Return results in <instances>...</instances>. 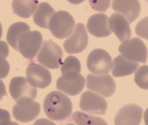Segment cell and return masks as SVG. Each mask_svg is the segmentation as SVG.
I'll list each match as a JSON object with an SVG mask.
<instances>
[{
  "mask_svg": "<svg viewBox=\"0 0 148 125\" xmlns=\"http://www.w3.org/2000/svg\"><path fill=\"white\" fill-rule=\"evenodd\" d=\"M43 107L46 115L53 121H63L73 112L70 98L60 91L51 92L44 100Z\"/></svg>",
  "mask_w": 148,
  "mask_h": 125,
  "instance_id": "1",
  "label": "cell"
},
{
  "mask_svg": "<svg viewBox=\"0 0 148 125\" xmlns=\"http://www.w3.org/2000/svg\"><path fill=\"white\" fill-rule=\"evenodd\" d=\"M75 20L68 12L60 10L56 12L49 21V29L57 39H66L73 32Z\"/></svg>",
  "mask_w": 148,
  "mask_h": 125,
  "instance_id": "2",
  "label": "cell"
},
{
  "mask_svg": "<svg viewBox=\"0 0 148 125\" xmlns=\"http://www.w3.org/2000/svg\"><path fill=\"white\" fill-rule=\"evenodd\" d=\"M62 50L51 40L43 42L37 55V61L49 69H58L62 65Z\"/></svg>",
  "mask_w": 148,
  "mask_h": 125,
  "instance_id": "3",
  "label": "cell"
},
{
  "mask_svg": "<svg viewBox=\"0 0 148 125\" xmlns=\"http://www.w3.org/2000/svg\"><path fill=\"white\" fill-rule=\"evenodd\" d=\"M42 43L43 37L39 31L25 32L18 37V51L25 58L32 60L39 53Z\"/></svg>",
  "mask_w": 148,
  "mask_h": 125,
  "instance_id": "4",
  "label": "cell"
},
{
  "mask_svg": "<svg viewBox=\"0 0 148 125\" xmlns=\"http://www.w3.org/2000/svg\"><path fill=\"white\" fill-rule=\"evenodd\" d=\"M120 53L130 61L146 63L147 60V48L140 38L129 39L119 46Z\"/></svg>",
  "mask_w": 148,
  "mask_h": 125,
  "instance_id": "5",
  "label": "cell"
},
{
  "mask_svg": "<svg viewBox=\"0 0 148 125\" xmlns=\"http://www.w3.org/2000/svg\"><path fill=\"white\" fill-rule=\"evenodd\" d=\"M87 66L89 72L95 75L108 74L113 66L110 55L105 50L95 49L92 51L87 59Z\"/></svg>",
  "mask_w": 148,
  "mask_h": 125,
  "instance_id": "6",
  "label": "cell"
},
{
  "mask_svg": "<svg viewBox=\"0 0 148 125\" xmlns=\"http://www.w3.org/2000/svg\"><path fill=\"white\" fill-rule=\"evenodd\" d=\"M40 103L27 97L19 99L13 107V116L21 123L33 121L40 114Z\"/></svg>",
  "mask_w": 148,
  "mask_h": 125,
  "instance_id": "7",
  "label": "cell"
},
{
  "mask_svg": "<svg viewBox=\"0 0 148 125\" xmlns=\"http://www.w3.org/2000/svg\"><path fill=\"white\" fill-rule=\"evenodd\" d=\"M87 87L104 98H110L115 92L116 84L109 74H89L87 77Z\"/></svg>",
  "mask_w": 148,
  "mask_h": 125,
  "instance_id": "8",
  "label": "cell"
},
{
  "mask_svg": "<svg viewBox=\"0 0 148 125\" xmlns=\"http://www.w3.org/2000/svg\"><path fill=\"white\" fill-rule=\"evenodd\" d=\"M85 78L78 72H67L62 74L56 81V88L69 96L79 94L85 86Z\"/></svg>",
  "mask_w": 148,
  "mask_h": 125,
  "instance_id": "9",
  "label": "cell"
},
{
  "mask_svg": "<svg viewBox=\"0 0 148 125\" xmlns=\"http://www.w3.org/2000/svg\"><path fill=\"white\" fill-rule=\"evenodd\" d=\"M81 110L93 115H103L106 113L108 104L100 94L91 91L84 92L79 102Z\"/></svg>",
  "mask_w": 148,
  "mask_h": 125,
  "instance_id": "10",
  "label": "cell"
},
{
  "mask_svg": "<svg viewBox=\"0 0 148 125\" xmlns=\"http://www.w3.org/2000/svg\"><path fill=\"white\" fill-rule=\"evenodd\" d=\"M88 44V36L83 24L78 23L73 32L65 40L63 47L68 54H78L83 52Z\"/></svg>",
  "mask_w": 148,
  "mask_h": 125,
  "instance_id": "11",
  "label": "cell"
},
{
  "mask_svg": "<svg viewBox=\"0 0 148 125\" xmlns=\"http://www.w3.org/2000/svg\"><path fill=\"white\" fill-rule=\"evenodd\" d=\"M9 93L15 102L25 97L35 100L36 98L37 89L28 81L27 78L16 77L10 81Z\"/></svg>",
  "mask_w": 148,
  "mask_h": 125,
  "instance_id": "12",
  "label": "cell"
},
{
  "mask_svg": "<svg viewBox=\"0 0 148 125\" xmlns=\"http://www.w3.org/2000/svg\"><path fill=\"white\" fill-rule=\"evenodd\" d=\"M26 78L33 87L41 89L50 86L51 82V75L47 68L42 65L35 63L27 67Z\"/></svg>",
  "mask_w": 148,
  "mask_h": 125,
  "instance_id": "13",
  "label": "cell"
},
{
  "mask_svg": "<svg viewBox=\"0 0 148 125\" xmlns=\"http://www.w3.org/2000/svg\"><path fill=\"white\" fill-rule=\"evenodd\" d=\"M142 114V107L134 103L127 104L119 110L114 123L116 125H138L141 121Z\"/></svg>",
  "mask_w": 148,
  "mask_h": 125,
  "instance_id": "14",
  "label": "cell"
},
{
  "mask_svg": "<svg viewBox=\"0 0 148 125\" xmlns=\"http://www.w3.org/2000/svg\"><path fill=\"white\" fill-rule=\"evenodd\" d=\"M112 9L123 15L129 22L133 23L140 13V3L139 0H113Z\"/></svg>",
  "mask_w": 148,
  "mask_h": 125,
  "instance_id": "15",
  "label": "cell"
},
{
  "mask_svg": "<svg viewBox=\"0 0 148 125\" xmlns=\"http://www.w3.org/2000/svg\"><path fill=\"white\" fill-rule=\"evenodd\" d=\"M87 29L92 36L103 38L111 35V29L109 25V18L104 14H96L88 18Z\"/></svg>",
  "mask_w": 148,
  "mask_h": 125,
  "instance_id": "16",
  "label": "cell"
},
{
  "mask_svg": "<svg viewBox=\"0 0 148 125\" xmlns=\"http://www.w3.org/2000/svg\"><path fill=\"white\" fill-rule=\"evenodd\" d=\"M111 31L114 33L120 41H125L131 37V30L128 20L120 14H112L109 18Z\"/></svg>",
  "mask_w": 148,
  "mask_h": 125,
  "instance_id": "17",
  "label": "cell"
},
{
  "mask_svg": "<svg viewBox=\"0 0 148 125\" xmlns=\"http://www.w3.org/2000/svg\"><path fill=\"white\" fill-rule=\"evenodd\" d=\"M139 66V62L130 61L122 55H119L113 61L112 75L114 77H126L133 74L138 69Z\"/></svg>",
  "mask_w": 148,
  "mask_h": 125,
  "instance_id": "18",
  "label": "cell"
},
{
  "mask_svg": "<svg viewBox=\"0 0 148 125\" xmlns=\"http://www.w3.org/2000/svg\"><path fill=\"white\" fill-rule=\"evenodd\" d=\"M55 13L54 9L48 3H40L33 14L34 23L40 28L49 29V21Z\"/></svg>",
  "mask_w": 148,
  "mask_h": 125,
  "instance_id": "19",
  "label": "cell"
},
{
  "mask_svg": "<svg viewBox=\"0 0 148 125\" xmlns=\"http://www.w3.org/2000/svg\"><path fill=\"white\" fill-rule=\"evenodd\" d=\"M38 3V0H13L12 9L18 17L29 18L36 11Z\"/></svg>",
  "mask_w": 148,
  "mask_h": 125,
  "instance_id": "20",
  "label": "cell"
},
{
  "mask_svg": "<svg viewBox=\"0 0 148 125\" xmlns=\"http://www.w3.org/2000/svg\"><path fill=\"white\" fill-rule=\"evenodd\" d=\"M30 31V27L26 23L24 22H17L9 27L7 32V42L13 49L18 51V40L20 35L25 32Z\"/></svg>",
  "mask_w": 148,
  "mask_h": 125,
  "instance_id": "21",
  "label": "cell"
},
{
  "mask_svg": "<svg viewBox=\"0 0 148 125\" xmlns=\"http://www.w3.org/2000/svg\"><path fill=\"white\" fill-rule=\"evenodd\" d=\"M73 120L78 125H106V122L100 117L86 114L84 113L77 111L73 114Z\"/></svg>",
  "mask_w": 148,
  "mask_h": 125,
  "instance_id": "22",
  "label": "cell"
},
{
  "mask_svg": "<svg viewBox=\"0 0 148 125\" xmlns=\"http://www.w3.org/2000/svg\"><path fill=\"white\" fill-rule=\"evenodd\" d=\"M81 72V64L78 59L73 55H69L64 62L61 65V72L62 74H66L67 72Z\"/></svg>",
  "mask_w": 148,
  "mask_h": 125,
  "instance_id": "23",
  "label": "cell"
},
{
  "mask_svg": "<svg viewBox=\"0 0 148 125\" xmlns=\"http://www.w3.org/2000/svg\"><path fill=\"white\" fill-rule=\"evenodd\" d=\"M134 81L139 87L148 90V66H139L135 74Z\"/></svg>",
  "mask_w": 148,
  "mask_h": 125,
  "instance_id": "24",
  "label": "cell"
},
{
  "mask_svg": "<svg viewBox=\"0 0 148 125\" xmlns=\"http://www.w3.org/2000/svg\"><path fill=\"white\" fill-rule=\"evenodd\" d=\"M136 35L148 40V16L139 21L136 26Z\"/></svg>",
  "mask_w": 148,
  "mask_h": 125,
  "instance_id": "25",
  "label": "cell"
},
{
  "mask_svg": "<svg viewBox=\"0 0 148 125\" xmlns=\"http://www.w3.org/2000/svg\"><path fill=\"white\" fill-rule=\"evenodd\" d=\"M111 0H88L92 9L98 12H105L110 8Z\"/></svg>",
  "mask_w": 148,
  "mask_h": 125,
  "instance_id": "26",
  "label": "cell"
},
{
  "mask_svg": "<svg viewBox=\"0 0 148 125\" xmlns=\"http://www.w3.org/2000/svg\"><path fill=\"white\" fill-rule=\"evenodd\" d=\"M3 54L0 53V79L5 78L9 73L10 65Z\"/></svg>",
  "mask_w": 148,
  "mask_h": 125,
  "instance_id": "27",
  "label": "cell"
},
{
  "mask_svg": "<svg viewBox=\"0 0 148 125\" xmlns=\"http://www.w3.org/2000/svg\"><path fill=\"white\" fill-rule=\"evenodd\" d=\"M7 124H17L11 122V116L7 110L0 108V125Z\"/></svg>",
  "mask_w": 148,
  "mask_h": 125,
  "instance_id": "28",
  "label": "cell"
},
{
  "mask_svg": "<svg viewBox=\"0 0 148 125\" xmlns=\"http://www.w3.org/2000/svg\"><path fill=\"white\" fill-rule=\"evenodd\" d=\"M0 53L3 54L5 57H8L9 54V49L7 43L1 40H0Z\"/></svg>",
  "mask_w": 148,
  "mask_h": 125,
  "instance_id": "29",
  "label": "cell"
},
{
  "mask_svg": "<svg viewBox=\"0 0 148 125\" xmlns=\"http://www.w3.org/2000/svg\"><path fill=\"white\" fill-rule=\"evenodd\" d=\"M5 96H7L5 85H4V83H3V81L0 80V101L3 99V97H5Z\"/></svg>",
  "mask_w": 148,
  "mask_h": 125,
  "instance_id": "30",
  "label": "cell"
},
{
  "mask_svg": "<svg viewBox=\"0 0 148 125\" xmlns=\"http://www.w3.org/2000/svg\"><path fill=\"white\" fill-rule=\"evenodd\" d=\"M70 3H73V4H79L81 3L84 2L85 0H67Z\"/></svg>",
  "mask_w": 148,
  "mask_h": 125,
  "instance_id": "31",
  "label": "cell"
},
{
  "mask_svg": "<svg viewBox=\"0 0 148 125\" xmlns=\"http://www.w3.org/2000/svg\"><path fill=\"white\" fill-rule=\"evenodd\" d=\"M144 121H145V124L148 125V108L144 113Z\"/></svg>",
  "mask_w": 148,
  "mask_h": 125,
  "instance_id": "32",
  "label": "cell"
},
{
  "mask_svg": "<svg viewBox=\"0 0 148 125\" xmlns=\"http://www.w3.org/2000/svg\"><path fill=\"white\" fill-rule=\"evenodd\" d=\"M2 36H3V27H2V25L0 23V39L2 38Z\"/></svg>",
  "mask_w": 148,
  "mask_h": 125,
  "instance_id": "33",
  "label": "cell"
}]
</instances>
